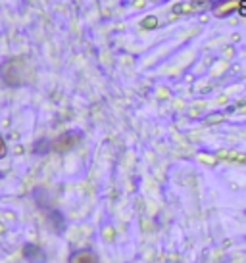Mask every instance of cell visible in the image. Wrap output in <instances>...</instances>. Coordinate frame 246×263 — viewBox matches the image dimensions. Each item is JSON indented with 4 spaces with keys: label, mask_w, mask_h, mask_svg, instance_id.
<instances>
[{
    "label": "cell",
    "mask_w": 246,
    "mask_h": 263,
    "mask_svg": "<svg viewBox=\"0 0 246 263\" xmlns=\"http://www.w3.org/2000/svg\"><path fill=\"white\" fill-rule=\"evenodd\" d=\"M2 67H6V69H12V73H0L2 75V79H4V83L6 85H23V83H27L29 81V67L25 66V62L21 58H14V60H8Z\"/></svg>",
    "instance_id": "cell-1"
},
{
    "label": "cell",
    "mask_w": 246,
    "mask_h": 263,
    "mask_svg": "<svg viewBox=\"0 0 246 263\" xmlns=\"http://www.w3.org/2000/svg\"><path fill=\"white\" fill-rule=\"evenodd\" d=\"M70 263H96V256L92 252H88V250H81V252H77L73 256Z\"/></svg>",
    "instance_id": "cell-2"
},
{
    "label": "cell",
    "mask_w": 246,
    "mask_h": 263,
    "mask_svg": "<svg viewBox=\"0 0 246 263\" xmlns=\"http://www.w3.org/2000/svg\"><path fill=\"white\" fill-rule=\"evenodd\" d=\"M143 25H145V27H154V25H156V17H146V21Z\"/></svg>",
    "instance_id": "cell-3"
},
{
    "label": "cell",
    "mask_w": 246,
    "mask_h": 263,
    "mask_svg": "<svg viewBox=\"0 0 246 263\" xmlns=\"http://www.w3.org/2000/svg\"><path fill=\"white\" fill-rule=\"evenodd\" d=\"M4 156H6V144H4V138L0 134V158H4Z\"/></svg>",
    "instance_id": "cell-4"
},
{
    "label": "cell",
    "mask_w": 246,
    "mask_h": 263,
    "mask_svg": "<svg viewBox=\"0 0 246 263\" xmlns=\"http://www.w3.org/2000/svg\"><path fill=\"white\" fill-rule=\"evenodd\" d=\"M104 236H106V238H114V233H112V231H104Z\"/></svg>",
    "instance_id": "cell-5"
}]
</instances>
